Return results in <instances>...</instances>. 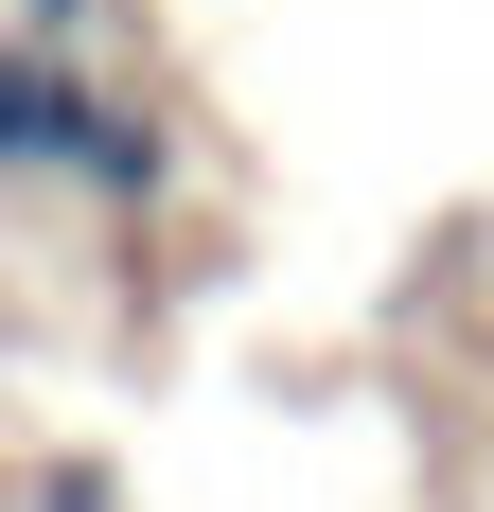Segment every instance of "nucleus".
<instances>
[{
	"label": "nucleus",
	"instance_id": "f257e3e1",
	"mask_svg": "<svg viewBox=\"0 0 494 512\" xmlns=\"http://www.w3.org/2000/svg\"><path fill=\"white\" fill-rule=\"evenodd\" d=\"M89 36H36V18H0V195H71V159H89Z\"/></svg>",
	"mask_w": 494,
	"mask_h": 512
},
{
	"label": "nucleus",
	"instance_id": "f03ea898",
	"mask_svg": "<svg viewBox=\"0 0 494 512\" xmlns=\"http://www.w3.org/2000/svg\"><path fill=\"white\" fill-rule=\"evenodd\" d=\"M18 512H124V477L89 442H53V460H18Z\"/></svg>",
	"mask_w": 494,
	"mask_h": 512
},
{
	"label": "nucleus",
	"instance_id": "7ed1b4c3",
	"mask_svg": "<svg viewBox=\"0 0 494 512\" xmlns=\"http://www.w3.org/2000/svg\"><path fill=\"white\" fill-rule=\"evenodd\" d=\"M0 18H36V36H106V0H0Z\"/></svg>",
	"mask_w": 494,
	"mask_h": 512
}]
</instances>
